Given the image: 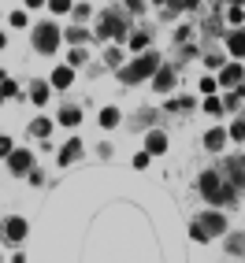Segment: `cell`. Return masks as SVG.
Instances as JSON below:
<instances>
[{
  "label": "cell",
  "instance_id": "d6986e66",
  "mask_svg": "<svg viewBox=\"0 0 245 263\" xmlns=\"http://www.w3.org/2000/svg\"><path fill=\"white\" fill-rule=\"evenodd\" d=\"M130 48H134V52H142V48H149V33H145V30H137V33H130Z\"/></svg>",
  "mask_w": 245,
  "mask_h": 263
},
{
  "label": "cell",
  "instance_id": "5bb4252c",
  "mask_svg": "<svg viewBox=\"0 0 245 263\" xmlns=\"http://www.w3.org/2000/svg\"><path fill=\"white\" fill-rule=\"evenodd\" d=\"M223 145H226V130H208L204 134V148L208 152H219Z\"/></svg>",
  "mask_w": 245,
  "mask_h": 263
},
{
  "label": "cell",
  "instance_id": "ba28073f",
  "mask_svg": "<svg viewBox=\"0 0 245 263\" xmlns=\"http://www.w3.org/2000/svg\"><path fill=\"white\" fill-rule=\"evenodd\" d=\"M197 222H201V230H204V237H219V234L226 230V219H223V215H216V212H208V215H201Z\"/></svg>",
  "mask_w": 245,
  "mask_h": 263
},
{
  "label": "cell",
  "instance_id": "ffe728a7",
  "mask_svg": "<svg viewBox=\"0 0 245 263\" xmlns=\"http://www.w3.org/2000/svg\"><path fill=\"white\" fill-rule=\"evenodd\" d=\"M238 104H241V89H238V85H234V89H231V93H226V97H223V108H226V111H234V108H238Z\"/></svg>",
  "mask_w": 245,
  "mask_h": 263
},
{
  "label": "cell",
  "instance_id": "d6a6232c",
  "mask_svg": "<svg viewBox=\"0 0 245 263\" xmlns=\"http://www.w3.org/2000/svg\"><path fill=\"white\" fill-rule=\"evenodd\" d=\"M204 63H208V67H223V56H219V52H208Z\"/></svg>",
  "mask_w": 245,
  "mask_h": 263
},
{
  "label": "cell",
  "instance_id": "2e32d148",
  "mask_svg": "<svg viewBox=\"0 0 245 263\" xmlns=\"http://www.w3.org/2000/svg\"><path fill=\"white\" fill-rule=\"evenodd\" d=\"M56 119L63 122V126H78V122H82V111H78V108H63Z\"/></svg>",
  "mask_w": 245,
  "mask_h": 263
},
{
  "label": "cell",
  "instance_id": "74e56055",
  "mask_svg": "<svg viewBox=\"0 0 245 263\" xmlns=\"http://www.w3.org/2000/svg\"><path fill=\"white\" fill-rule=\"evenodd\" d=\"M127 8L130 11H145V0H127Z\"/></svg>",
  "mask_w": 245,
  "mask_h": 263
},
{
  "label": "cell",
  "instance_id": "7c38bea8",
  "mask_svg": "<svg viewBox=\"0 0 245 263\" xmlns=\"http://www.w3.org/2000/svg\"><path fill=\"white\" fill-rule=\"evenodd\" d=\"M226 48L234 52V60L245 56V30H231V37H226Z\"/></svg>",
  "mask_w": 245,
  "mask_h": 263
},
{
  "label": "cell",
  "instance_id": "8992f818",
  "mask_svg": "<svg viewBox=\"0 0 245 263\" xmlns=\"http://www.w3.org/2000/svg\"><path fill=\"white\" fill-rule=\"evenodd\" d=\"M8 167H11V174H26V171L33 167V156H30L26 148H11V152H8Z\"/></svg>",
  "mask_w": 245,
  "mask_h": 263
},
{
  "label": "cell",
  "instance_id": "3957f363",
  "mask_svg": "<svg viewBox=\"0 0 245 263\" xmlns=\"http://www.w3.org/2000/svg\"><path fill=\"white\" fill-rule=\"evenodd\" d=\"M127 15H122V11H104L100 15V26H97V37H115V41H122V37H127Z\"/></svg>",
  "mask_w": 245,
  "mask_h": 263
},
{
  "label": "cell",
  "instance_id": "cb8c5ba5",
  "mask_svg": "<svg viewBox=\"0 0 245 263\" xmlns=\"http://www.w3.org/2000/svg\"><path fill=\"white\" fill-rule=\"evenodd\" d=\"M204 111H208V115H219V111H223V100H216L212 93H208V97H204Z\"/></svg>",
  "mask_w": 245,
  "mask_h": 263
},
{
  "label": "cell",
  "instance_id": "ac0fdd59",
  "mask_svg": "<svg viewBox=\"0 0 245 263\" xmlns=\"http://www.w3.org/2000/svg\"><path fill=\"white\" fill-rule=\"evenodd\" d=\"M30 134H33V137H48V134H52V122H48V119H33V122H30Z\"/></svg>",
  "mask_w": 245,
  "mask_h": 263
},
{
  "label": "cell",
  "instance_id": "8d00e7d4",
  "mask_svg": "<svg viewBox=\"0 0 245 263\" xmlns=\"http://www.w3.org/2000/svg\"><path fill=\"white\" fill-rule=\"evenodd\" d=\"M11 26H26V11H15L11 15Z\"/></svg>",
  "mask_w": 245,
  "mask_h": 263
},
{
  "label": "cell",
  "instance_id": "836d02e7",
  "mask_svg": "<svg viewBox=\"0 0 245 263\" xmlns=\"http://www.w3.org/2000/svg\"><path fill=\"white\" fill-rule=\"evenodd\" d=\"M189 237H194V241H208V237H204V230H201V222L189 226Z\"/></svg>",
  "mask_w": 245,
  "mask_h": 263
},
{
  "label": "cell",
  "instance_id": "f1b7e54d",
  "mask_svg": "<svg viewBox=\"0 0 245 263\" xmlns=\"http://www.w3.org/2000/svg\"><path fill=\"white\" fill-rule=\"evenodd\" d=\"M164 4H171L174 11H182V8H197L201 0H164Z\"/></svg>",
  "mask_w": 245,
  "mask_h": 263
},
{
  "label": "cell",
  "instance_id": "f35d334b",
  "mask_svg": "<svg viewBox=\"0 0 245 263\" xmlns=\"http://www.w3.org/2000/svg\"><path fill=\"white\" fill-rule=\"evenodd\" d=\"M45 4V0H26V8H41Z\"/></svg>",
  "mask_w": 245,
  "mask_h": 263
},
{
  "label": "cell",
  "instance_id": "6da1fadb",
  "mask_svg": "<svg viewBox=\"0 0 245 263\" xmlns=\"http://www.w3.org/2000/svg\"><path fill=\"white\" fill-rule=\"evenodd\" d=\"M156 67H160V56H156V52H142V56H137L130 67H119V82H127V85H134V82H149Z\"/></svg>",
  "mask_w": 245,
  "mask_h": 263
},
{
  "label": "cell",
  "instance_id": "d590c367",
  "mask_svg": "<svg viewBox=\"0 0 245 263\" xmlns=\"http://www.w3.org/2000/svg\"><path fill=\"white\" fill-rule=\"evenodd\" d=\"M231 23H241V4H231V15H226Z\"/></svg>",
  "mask_w": 245,
  "mask_h": 263
},
{
  "label": "cell",
  "instance_id": "e575fe53",
  "mask_svg": "<svg viewBox=\"0 0 245 263\" xmlns=\"http://www.w3.org/2000/svg\"><path fill=\"white\" fill-rule=\"evenodd\" d=\"M8 152H11V137H4V134H0V156L8 160Z\"/></svg>",
  "mask_w": 245,
  "mask_h": 263
},
{
  "label": "cell",
  "instance_id": "7a4b0ae2",
  "mask_svg": "<svg viewBox=\"0 0 245 263\" xmlns=\"http://www.w3.org/2000/svg\"><path fill=\"white\" fill-rule=\"evenodd\" d=\"M60 41H63V33H60L56 23H38L33 26V48H38L41 56H56Z\"/></svg>",
  "mask_w": 245,
  "mask_h": 263
},
{
  "label": "cell",
  "instance_id": "44dd1931",
  "mask_svg": "<svg viewBox=\"0 0 245 263\" xmlns=\"http://www.w3.org/2000/svg\"><path fill=\"white\" fill-rule=\"evenodd\" d=\"M115 122H119V111H115V108H104V111H100V126H104V130H112Z\"/></svg>",
  "mask_w": 245,
  "mask_h": 263
},
{
  "label": "cell",
  "instance_id": "30bf717a",
  "mask_svg": "<svg viewBox=\"0 0 245 263\" xmlns=\"http://www.w3.org/2000/svg\"><path fill=\"white\" fill-rule=\"evenodd\" d=\"M78 156H82V141H78V137H71V141H67V145L60 148V167H67V163H75Z\"/></svg>",
  "mask_w": 245,
  "mask_h": 263
},
{
  "label": "cell",
  "instance_id": "7402d4cb",
  "mask_svg": "<svg viewBox=\"0 0 245 263\" xmlns=\"http://www.w3.org/2000/svg\"><path fill=\"white\" fill-rule=\"evenodd\" d=\"M174 108H179V111H194V100H189V97H179V100L167 104V111H174Z\"/></svg>",
  "mask_w": 245,
  "mask_h": 263
},
{
  "label": "cell",
  "instance_id": "603a6c76",
  "mask_svg": "<svg viewBox=\"0 0 245 263\" xmlns=\"http://www.w3.org/2000/svg\"><path fill=\"white\" fill-rule=\"evenodd\" d=\"M19 89H15V82L8 78V74H0V97H15Z\"/></svg>",
  "mask_w": 245,
  "mask_h": 263
},
{
  "label": "cell",
  "instance_id": "4fadbf2b",
  "mask_svg": "<svg viewBox=\"0 0 245 263\" xmlns=\"http://www.w3.org/2000/svg\"><path fill=\"white\" fill-rule=\"evenodd\" d=\"M145 148H149L152 156H160V152H167V137H164L160 130H152V134L145 137Z\"/></svg>",
  "mask_w": 245,
  "mask_h": 263
},
{
  "label": "cell",
  "instance_id": "277c9868",
  "mask_svg": "<svg viewBox=\"0 0 245 263\" xmlns=\"http://www.w3.org/2000/svg\"><path fill=\"white\" fill-rule=\"evenodd\" d=\"M171 85H174V67L160 63V67L152 71V89H156V93H171Z\"/></svg>",
  "mask_w": 245,
  "mask_h": 263
},
{
  "label": "cell",
  "instance_id": "4dcf8cb0",
  "mask_svg": "<svg viewBox=\"0 0 245 263\" xmlns=\"http://www.w3.org/2000/svg\"><path fill=\"white\" fill-rule=\"evenodd\" d=\"M108 67H122V52L119 48H108Z\"/></svg>",
  "mask_w": 245,
  "mask_h": 263
},
{
  "label": "cell",
  "instance_id": "5b68a950",
  "mask_svg": "<svg viewBox=\"0 0 245 263\" xmlns=\"http://www.w3.org/2000/svg\"><path fill=\"white\" fill-rule=\"evenodd\" d=\"M219 189H223V178H219V171H204V174H201V193H204V200H212V204H216Z\"/></svg>",
  "mask_w": 245,
  "mask_h": 263
},
{
  "label": "cell",
  "instance_id": "ab89813d",
  "mask_svg": "<svg viewBox=\"0 0 245 263\" xmlns=\"http://www.w3.org/2000/svg\"><path fill=\"white\" fill-rule=\"evenodd\" d=\"M4 45H8V41H4V33H0V48H4Z\"/></svg>",
  "mask_w": 245,
  "mask_h": 263
},
{
  "label": "cell",
  "instance_id": "9c48e42d",
  "mask_svg": "<svg viewBox=\"0 0 245 263\" xmlns=\"http://www.w3.org/2000/svg\"><path fill=\"white\" fill-rule=\"evenodd\" d=\"M223 171H226V182H234L238 189L245 185V160H241V156H238V160H226Z\"/></svg>",
  "mask_w": 245,
  "mask_h": 263
},
{
  "label": "cell",
  "instance_id": "4316f807",
  "mask_svg": "<svg viewBox=\"0 0 245 263\" xmlns=\"http://www.w3.org/2000/svg\"><path fill=\"white\" fill-rule=\"evenodd\" d=\"M85 37H90V33H85L82 26H71V30H67V41H75V45H82Z\"/></svg>",
  "mask_w": 245,
  "mask_h": 263
},
{
  "label": "cell",
  "instance_id": "83f0119b",
  "mask_svg": "<svg viewBox=\"0 0 245 263\" xmlns=\"http://www.w3.org/2000/svg\"><path fill=\"white\" fill-rule=\"evenodd\" d=\"M149 160H152V152L145 148V152H137V156H134V167H137V171H145V167H149Z\"/></svg>",
  "mask_w": 245,
  "mask_h": 263
},
{
  "label": "cell",
  "instance_id": "60d3db41",
  "mask_svg": "<svg viewBox=\"0 0 245 263\" xmlns=\"http://www.w3.org/2000/svg\"><path fill=\"white\" fill-rule=\"evenodd\" d=\"M231 4H245V0H231Z\"/></svg>",
  "mask_w": 245,
  "mask_h": 263
},
{
  "label": "cell",
  "instance_id": "d4e9b609",
  "mask_svg": "<svg viewBox=\"0 0 245 263\" xmlns=\"http://www.w3.org/2000/svg\"><path fill=\"white\" fill-rule=\"evenodd\" d=\"M85 56H90V52H85L82 45H75V52H71L67 60H71V67H82V63H85Z\"/></svg>",
  "mask_w": 245,
  "mask_h": 263
},
{
  "label": "cell",
  "instance_id": "52a82bcc",
  "mask_svg": "<svg viewBox=\"0 0 245 263\" xmlns=\"http://www.w3.org/2000/svg\"><path fill=\"white\" fill-rule=\"evenodd\" d=\"M26 230H30V226H26V219H19V215L4 219V237H8L11 245H19V241L26 237Z\"/></svg>",
  "mask_w": 245,
  "mask_h": 263
},
{
  "label": "cell",
  "instance_id": "8fae6325",
  "mask_svg": "<svg viewBox=\"0 0 245 263\" xmlns=\"http://www.w3.org/2000/svg\"><path fill=\"white\" fill-rule=\"evenodd\" d=\"M219 82H223V85H231V89H234L238 82H245V71H241V63H226V67H223V74H219Z\"/></svg>",
  "mask_w": 245,
  "mask_h": 263
},
{
  "label": "cell",
  "instance_id": "484cf974",
  "mask_svg": "<svg viewBox=\"0 0 245 263\" xmlns=\"http://www.w3.org/2000/svg\"><path fill=\"white\" fill-rule=\"evenodd\" d=\"M45 4L56 11V15H67V11H71V0H45Z\"/></svg>",
  "mask_w": 245,
  "mask_h": 263
},
{
  "label": "cell",
  "instance_id": "1f68e13d",
  "mask_svg": "<svg viewBox=\"0 0 245 263\" xmlns=\"http://www.w3.org/2000/svg\"><path fill=\"white\" fill-rule=\"evenodd\" d=\"M216 85H219L216 78H204V82H201V93H204V97H208V93H216Z\"/></svg>",
  "mask_w": 245,
  "mask_h": 263
},
{
  "label": "cell",
  "instance_id": "9a60e30c",
  "mask_svg": "<svg viewBox=\"0 0 245 263\" xmlns=\"http://www.w3.org/2000/svg\"><path fill=\"white\" fill-rule=\"evenodd\" d=\"M71 67H56V71H52V85H56V89H67V85H71Z\"/></svg>",
  "mask_w": 245,
  "mask_h": 263
},
{
  "label": "cell",
  "instance_id": "e0dca14e",
  "mask_svg": "<svg viewBox=\"0 0 245 263\" xmlns=\"http://www.w3.org/2000/svg\"><path fill=\"white\" fill-rule=\"evenodd\" d=\"M30 100H33V104H45V100H48V85H45V82H33V85H30Z\"/></svg>",
  "mask_w": 245,
  "mask_h": 263
},
{
  "label": "cell",
  "instance_id": "f546056e",
  "mask_svg": "<svg viewBox=\"0 0 245 263\" xmlns=\"http://www.w3.org/2000/svg\"><path fill=\"white\" fill-rule=\"evenodd\" d=\"M231 137H234V141H241V137H245V122H241V119H234V126H231Z\"/></svg>",
  "mask_w": 245,
  "mask_h": 263
}]
</instances>
